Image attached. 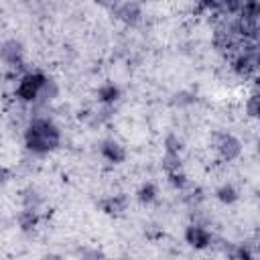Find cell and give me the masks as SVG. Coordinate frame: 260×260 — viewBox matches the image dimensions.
<instances>
[{
  "label": "cell",
  "mask_w": 260,
  "mask_h": 260,
  "mask_svg": "<svg viewBox=\"0 0 260 260\" xmlns=\"http://www.w3.org/2000/svg\"><path fill=\"white\" fill-rule=\"evenodd\" d=\"M81 260H108V258L102 252H98V250H85L83 256H81Z\"/></svg>",
  "instance_id": "obj_19"
},
{
  "label": "cell",
  "mask_w": 260,
  "mask_h": 260,
  "mask_svg": "<svg viewBox=\"0 0 260 260\" xmlns=\"http://www.w3.org/2000/svg\"><path fill=\"white\" fill-rule=\"evenodd\" d=\"M258 69V49L254 43L246 45L234 59V71L242 77H250L254 75Z\"/></svg>",
  "instance_id": "obj_3"
},
{
  "label": "cell",
  "mask_w": 260,
  "mask_h": 260,
  "mask_svg": "<svg viewBox=\"0 0 260 260\" xmlns=\"http://www.w3.org/2000/svg\"><path fill=\"white\" fill-rule=\"evenodd\" d=\"M185 240L191 248L195 250H203L207 246H211V234L203 228V225H197V223H191L187 230H185Z\"/></svg>",
  "instance_id": "obj_5"
},
{
  "label": "cell",
  "mask_w": 260,
  "mask_h": 260,
  "mask_svg": "<svg viewBox=\"0 0 260 260\" xmlns=\"http://www.w3.org/2000/svg\"><path fill=\"white\" fill-rule=\"evenodd\" d=\"M114 14L118 18H122L124 22H136L142 14L140 10V4L138 2H120L114 6Z\"/></svg>",
  "instance_id": "obj_8"
},
{
  "label": "cell",
  "mask_w": 260,
  "mask_h": 260,
  "mask_svg": "<svg viewBox=\"0 0 260 260\" xmlns=\"http://www.w3.org/2000/svg\"><path fill=\"white\" fill-rule=\"evenodd\" d=\"M162 169L167 171V175L181 171V158H179V154H165V158H162Z\"/></svg>",
  "instance_id": "obj_15"
},
{
  "label": "cell",
  "mask_w": 260,
  "mask_h": 260,
  "mask_svg": "<svg viewBox=\"0 0 260 260\" xmlns=\"http://www.w3.org/2000/svg\"><path fill=\"white\" fill-rule=\"evenodd\" d=\"M6 177H8V169H4V167H0V185L6 181Z\"/></svg>",
  "instance_id": "obj_20"
},
{
  "label": "cell",
  "mask_w": 260,
  "mask_h": 260,
  "mask_svg": "<svg viewBox=\"0 0 260 260\" xmlns=\"http://www.w3.org/2000/svg\"><path fill=\"white\" fill-rule=\"evenodd\" d=\"M102 156L108 160V162H114V165H120L124 158H126V150H124V146L120 144V142H116V140H104L102 142Z\"/></svg>",
  "instance_id": "obj_7"
},
{
  "label": "cell",
  "mask_w": 260,
  "mask_h": 260,
  "mask_svg": "<svg viewBox=\"0 0 260 260\" xmlns=\"http://www.w3.org/2000/svg\"><path fill=\"white\" fill-rule=\"evenodd\" d=\"M37 221H39L37 209H28V207H26V209L20 213V217H18V223H20L22 230H30V228H35Z\"/></svg>",
  "instance_id": "obj_13"
},
{
  "label": "cell",
  "mask_w": 260,
  "mask_h": 260,
  "mask_svg": "<svg viewBox=\"0 0 260 260\" xmlns=\"http://www.w3.org/2000/svg\"><path fill=\"white\" fill-rule=\"evenodd\" d=\"M248 114H250L252 118L258 116V93H252V95H250V102H248Z\"/></svg>",
  "instance_id": "obj_18"
},
{
  "label": "cell",
  "mask_w": 260,
  "mask_h": 260,
  "mask_svg": "<svg viewBox=\"0 0 260 260\" xmlns=\"http://www.w3.org/2000/svg\"><path fill=\"white\" fill-rule=\"evenodd\" d=\"M215 148H217V152L223 160H234L242 152L240 140L230 132H217L215 134Z\"/></svg>",
  "instance_id": "obj_4"
},
{
  "label": "cell",
  "mask_w": 260,
  "mask_h": 260,
  "mask_svg": "<svg viewBox=\"0 0 260 260\" xmlns=\"http://www.w3.org/2000/svg\"><path fill=\"white\" fill-rule=\"evenodd\" d=\"M232 260H254V250L250 244H236L234 248L225 250Z\"/></svg>",
  "instance_id": "obj_10"
},
{
  "label": "cell",
  "mask_w": 260,
  "mask_h": 260,
  "mask_svg": "<svg viewBox=\"0 0 260 260\" xmlns=\"http://www.w3.org/2000/svg\"><path fill=\"white\" fill-rule=\"evenodd\" d=\"M24 144L35 154H47L61 144V132L49 118H35L26 126Z\"/></svg>",
  "instance_id": "obj_1"
},
{
  "label": "cell",
  "mask_w": 260,
  "mask_h": 260,
  "mask_svg": "<svg viewBox=\"0 0 260 260\" xmlns=\"http://www.w3.org/2000/svg\"><path fill=\"white\" fill-rule=\"evenodd\" d=\"M118 98H120V89H118L114 83L102 85V87L98 89V100H100L102 104H114Z\"/></svg>",
  "instance_id": "obj_11"
},
{
  "label": "cell",
  "mask_w": 260,
  "mask_h": 260,
  "mask_svg": "<svg viewBox=\"0 0 260 260\" xmlns=\"http://www.w3.org/2000/svg\"><path fill=\"white\" fill-rule=\"evenodd\" d=\"M165 144H167V154H179L181 152V140L177 136H169L165 140Z\"/></svg>",
  "instance_id": "obj_16"
},
{
  "label": "cell",
  "mask_w": 260,
  "mask_h": 260,
  "mask_svg": "<svg viewBox=\"0 0 260 260\" xmlns=\"http://www.w3.org/2000/svg\"><path fill=\"white\" fill-rule=\"evenodd\" d=\"M215 195H217V199H219L221 203H234V201L238 199V191H236L234 185H221V187L215 191Z\"/></svg>",
  "instance_id": "obj_12"
},
{
  "label": "cell",
  "mask_w": 260,
  "mask_h": 260,
  "mask_svg": "<svg viewBox=\"0 0 260 260\" xmlns=\"http://www.w3.org/2000/svg\"><path fill=\"white\" fill-rule=\"evenodd\" d=\"M156 199V187L152 183H144L140 189H138V201L140 203H150Z\"/></svg>",
  "instance_id": "obj_14"
},
{
  "label": "cell",
  "mask_w": 260,
  "mask_h": 260,
  "mask_svg": "<svg viewBox=\"0 0 260 260\" xmlns=\"http://www.w3.org/2000/svg\"><path fill=\"white\" fill-rule=\"evenodd\" d=\"M43 260H61V258H59V256H45Z\"/></svg>",
  "instance_id": "obj_21"
},
{
  "label": "cell",
  "mask_w": 260,
  "mask_h": 260,
  "mask_svg": "<svg viewBox=\"0 0 260 260\" xmlns=\"http://www.w3.org/2000/svg\"><path fill=\"white\" fill-rule=\"evenodd\" d=\"M169 181H171V185H173V187H177V189H183V187L187 185V177H185L181 171L171 173V175H169Z\"/></svg>",
  "instance_id": "obj_17"
},
{
  "label": "cell",
  "mask_w": 260,
  "mask_h": 260,
  "mask_svg": "<svg viewBox=\"0 0 260 260\" xmlns=\"http://www.w3.org/2000/svg\"><path fill=\"white\" fill-rule=\"evenodd\" d=\"M126 203H128V199H126L124 195H114V197L104 199V201L100 203V207H102L104 213H108V215H120V213L126 209Z\"/></svg>",
  "instance_id": "obj_9"
},
{
  "label": "cell",
  "mask_w": 260,
  "mask_h": 260,
  "mask_svg": "<svg viewBox=\"0 0 260 260\" xmlns=\"http://www.w3.org/2000/svg\"><path fill=\"white\" fill-rule=\"evenodd\" d=\"M49 77L41 71H30L26 75L20 77L18 81V87H16V95L22 100V102H35L37 98H41L43 93V87L47 85Z\"/></svg>",
  "instance_id": "obj_2"
},
{
  "label": "cell",
  "mask_w": 260,
  "mask_h": 260,
  "mask_svg": "<svg viewBox=\"0 0 260 260\" xmlns=\"http://www.w3.org/2000/svg\"><path fill=\"white\" fill-rule=\"evenodd\" d=\"M0 57H2L4 63L18 67V65H22L24 49H22V45H20L16 39H10V41L2 43V47H0Z\"/></svg>",
  "instance_id": "obj_6"
}]
</instances>
